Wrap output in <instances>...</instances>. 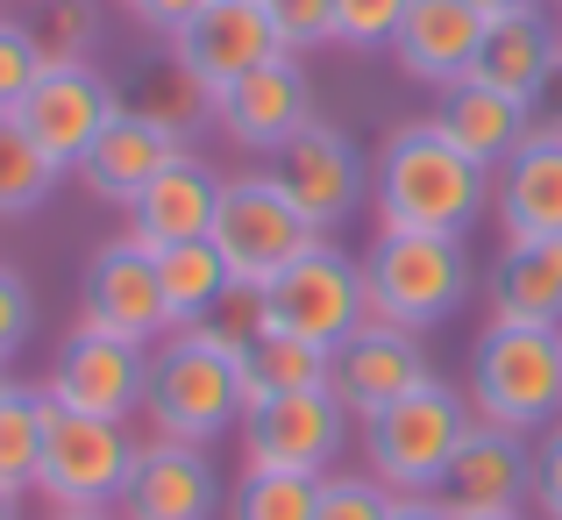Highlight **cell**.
<instances>
[{"instance_id":"obj_1","label":"cell","mask_w":562,"mask_h":520,"mask_svg":"<svg viewBox=\"0 0 562 520\" xmlns=\"http://www.w3.org/2000/svg\"><path fill=\"white\" fill-rule=\"evenodd\" d=\"M378 229H420V235H470V221L492 214V172L435 122L413 114L392 122L371 165Z\"/></svg>"},{"instance_id":"obj_2","label":"cell","mask_w":562,"mask_h":520,"mask_svg":"<svg viewBox=\"0 0 562 520\" xmlns=\"http://www.w3.org/2000/svg\"><path fill=\"white\" fill-rule=\"evenodd\" d=\"M249 413V335L228 321H192L171 329L150 350V392H143V421L150 435L179 442H214L243 428Z\"/></svg>"},{"instance_id":"obj_3","label":"cell","mask_w":562,"mask_h":520,"mask_svg":"<svg viewBox=\"0 0 562 520\" xmlns=\"http://www.w3.org/2000/svg\"><path fill=\"white\" fill-rule=\"evenodd\" d=\"M470 257L463 235H420V229H378L363 250V329H441L470 300Z\"/></svg>"},{"instance_id":"obj_4","label":"cell","mask_w":562,"mask_h":520,"mask_svg":"<svg viewBox=\"0 0 562 520\" xmlns=\"http://www.w3.org/2000/svg\"><path fill=\"white\" fill-rule=\"evenodd\" d=\"M470 413L513 435H549L562 421V329L484 321L470 343Z\"/></svg>"},{"instance_id":"obj_5","label":"cell","mask_w":562,"mask_h":520,"mask_svg":"<svg viewBox=\"0 0 562 520\" xmlns=\"http://www.w3.org/2000/svg\"><path fill=\"white\" fill-rule=\"evenodd\" d=\"M314 243H328L314 214L278 186V172H249L221 186V214H214V250L228 257L235 292H263L285 264H300Z\"/></svg>"},{"instance_id":"obj_6","label":"cell","mask_w":562,"mask_h":520,"mask_svg":"<svg viewBox=\"0 0 562 520\" xmlns=\"http://www.w3.org/2000/svg\"><path fill=\"white\" fill-rule=\"evenodd\" d=\"M470 421L463 392L441 378H427L420 392H406L398 407H384L378 421H363V456H371V478L384 493H441L456 450H463Z\"/></svg>"},{"instance_id":"obj_7","label":"cell","mask_w":562,"mask_h":520,"mask_svg":"<svg viewBox=\"0 0 562 520\" xmlns=\"http://www.w3.org/2000/svg\"><path fill=\"white\" fill-rule=\"evenodd\" d=\"M257 329H285L300 343L342 350L363 329V257H349L335 243H314L300 264H285L257 292Z\"/></svg>"},{"instance_id":"obj_8","label":"cell","mask_w":562,"mask_h":520,"mask_svg":"<svg viewBox=\"0 0 562 520\" xmlns=\"http://www.w3.org/2000/svg\"><path fill=\"white\" fill-rule=\"evenodd\" d=\"M143 442L128 435V421H93V413H71L50 399L43 413V471L36 493L57 507H114L128 493V471H136Z\"/></svg>"},{"instance_id":"obj_9","label":"cell","mask_w":562,"mask_h":520,"mask_svg":"<svg viewBox=\"0 0 562 520\" xmlns=\"http://www.w3.org/2000/svg\"><path fill=\"white\" fill-rule=\"evenodd\" d=\"M79 329L122 335V343H136V350H157L171 335V307H165V286H157V250L143 243V235L122 229L86 257Z\"/></svg>"},{"instance_id":"obj_10","label":"cell","mask_w":562,"mask_h":520,"mask_svg":"<svg viewBox=\"0 0 562 520\" xmlns=\"http://www.w3.org/2000/svg\"><path fill=\"white\" fill-rule=\"evenodd\" d=\"M349 450V407L314 385V392H271L243 413V471H306L335 478Z\"/></svg>"},{"instance_id":"obj_11","label":"cell","mask_w":562,"mask_h":520,"mask_svg":"<svg viewBox=\"0 0 562 520\" xmlns=\"http://www.w3.org/2000/svg\"><path fill=\"white\" fill-rule=\"evenodd\" d=\"M165 57L200 86L206 100H214V93H228L235 79H249L257 65L292 57V51L278 43L271 14H263L257 0H200V8L165 36Z\"/></svg>"},{"instance_id":"obj_12","label":"cell","mask_w":562,"mask_h":520,"mask_svg":"<svg viewBox=\"0 0 562 520\" xmlns=\"http://www.w3.org/2000/svg\"><path fill=\"white\" fill-rule=\"evenodd\" d=\"M114 114H122V93H114V79L93 65V57H50L8 122H22L29 136L71 172L86 151H93V136L114 122Z\"/></svg>"},{"instance_id":"obj_13","label":"cell","mask_w":562,"mask_h":520,"mask_svg":"<svg viewBox=\"0 0 562 520\" xmlns=\"http://www.w3.org/2000/svg\"><path fill=\"white\" fill-rule=\"evenodd\" d=\"M143 392H150V350L122 343V335H93V329H71V343L50 364V385H43V399L93 413V421L143 413Z\"/></svg>"},{"instance_id":"obj_14","label":"cell","mask_w":562,"mask_h":520,"mask_svg":"<svg viewBox=\"0 0 562 520\" xmlns=\"http://www.w3.org/2000/svg\"><path fill=\"white\" fill-rule=\"evenodd\" d=\"M527 499H535V442L513 435V428L470 421L463 450L441 478L449 520H498V513H520Z\"/></svg>"},{"instance_id":"obj_15","label":"cell","mask_w":562,"mask_h":520,"mask_svg":"<svg viewBox=\"0 0 562 520\" xmlns=\"http://www.w3.org/2000/svg\"><path fill=\"white\" fill-rule=\"evenodd\" d=\"M306 122H321V114H314V79H306L300 57H271L249 79H235L228 93H214V129L243 151L278 157Z\"/></svg>"},{"instance_id":"obj_16","label":"cell","mask_w":562,"mask_h":520,"mask_svg":"<svg viewBox=\"0 0 562 520\" xmlns=\"http://www.w3.org/2000/svg\"><path fill=\"white\" fill-rule=\"evenodd\" d=\"M498 243H555L562 235V114L535 122V136L492 172Z\"/></svg>"},{"instance_id":"obj_17","label":"cell","mask_w":562,"mask_h":520,"mask_svg":"<svg viewBox=\"0 0 562 520\" xmlns=\"http://www.w3.org/2000/svg\"><path fill=\"white\" fill-rule=\"evenodd\" d=\"M435 378V364H427L420 335L413 329H357L342 350H335V378L328 392L349 407V421H378L384 407H398L406 392H420V385Z\"/></svg>"},{"instance_id":"obj_18","label":"cell","mask_w":562,"mask_h":520,"mask_svg":"<svg viewBox=\"0 0 562 520\" xmlns=\"http://www.w3.org/2000/svg\"><path fill=\"white\" fill-rule=\"evenodd\" d=\"M214 507H221V471L206 456V442L150 435L136 450L122 520H214Z\"/></svg>"},{"instance_id":"obj_19","label":"cell","mask_w":562,"mask_h":520,"mask_svg":"<svg viewBox=\"0 0 562 520\" xmlns=\"http://www.w3.org/2000/svg\"><path fill=\"white\" fill-rule=\"evenodd\" d=\"M278 186L292 192V200L306 207V214L321 221V229H335L342 214H357L363 186H371V172H363V151L342 136L335 122H306L300 136L285 143V151L271 157Z\"/></svg>"},{"instance_id":"obj_20","label":"cell","mask_w":562,"mask_h":520,"mask_svg":"<svg viewBox=\"0 0 562 520\" xmlns=\"http://www.w3.org/2000/svg\"><path fill=\"white\" fill-rule=\"evenodd\" d=\"M171 157H186V136H171L157 114H143V108H128V100H122V114L100 129L93 151H86L71 172H79V186L93 192V200H108V207H136V200H143V186H150V178L165 172Z\"/></svg>"},{"instance_id":"obj_21","label":"cell","mask_w":562,"mask_h":520,"mask_svg":"<svg viewBox=\"0 0 562 520\" xmlns=\"http://www.w3.org/2000/svg\"><path fill=\"white\" fill-rule=\"evenodd\" d=\"M484 29L492 22H484L470 0H413L406 22H398V36H392V57H398L406 79H420V86L441 93V86H456V79L477 71Z\"/></svg>"},{"instance_id":"obj_22","label":"cell","mask_w":562,"mask_h":520,"mask_svg":"<svg viewBox=\"0 0 562 520\" xmlns=\"http://www.w3.org/2000/svg\"><path fill=\"white\" fill-rule=\"evenodd\" d=\"M221 186H228V178H214L192 151L171 157V165L143 186V200L128 207V235H143L150 250L206 243V235H214V214H221Z\"/></svg>"},{"instance_id":"obj_23","label":"cell","mask_w":562,"mask_h":520,"mask_svg":"<svg viewBox=\"0 0 562 520\" xmlns=\"http://www.w3.org/2000/svg\"><path fill=\"white\" fill-rule=\"evenodd\" d=\"M435 122L449 129V136L463 143V151L477 157L484 172H498L527 136H535V108H520L513 93H498V86H484V79H456V86H441Z\"/></svg>"},{"instance_id":"obj_24","label":"cell","mask_w":562,"mask_h":520,"mask_svg":"<svg viewBox=\"0 0 562 520\" xmlns=\"http://www.w3.org/2000/svg\"><path fill=\"white\" fill-rule=\"evenodd\" d=\"M492 321H527V329H562V235L555 243H506L484 278Z\"/></svg>"},{"instance_id":"obj_25","label":"cell","mask_w":562,"mask_h":520,"mask_svg":"<svg viewBox=\"0 0 562 520\" xmlns=\"http://www.w3.org/2000/svg\"><path fill=\"white\" fill-rule=\"evenodd\" d=\"M470 79L498 86V93H513L520 108H535L541 93H549V79H562L555 65V22L549 14H506V22L484 29V51H477V71Z\"/></svg>"},{"instance_id":"obj_26","label":"cell","mask_w":562,"mask_h":520,"mask_svg":"<svg viewBox=\"0 0 562 520\" xmlns=\"http://www.w3.org/2000/svg\"><path fill=\"white\" fill-rule=\"evenodd\" d=\"M157 286H165L171 329H192V321H206L214 307L235 300V272H228V257L214 250V235H206V243L157 250Z\"/></svg>"},{"instance_id":"obj_27","label":"cell","mask_w":562,"mask_h":520,"mask_svg":"<svg viewBox=\"0 0 562 520\" xmlns=\"http://www.w3.org/2000/svg\"><path fill=\"white\" fill-rule=\"evenodd\" d=\"M335 378V350L300 343L285 329H257L249 335V407L271 392H314V385Z\"/></svg>"},{"instance_id":"obj_28","label":"cell","mask_w":562,"mask_h":520,"mask_svg":"<svg viewBox=\"0 0 562 520\" xmlns=\"http://www.w3.org/2000/svg\"><path fill=\"white\" fill-rule=\"evenodd\" d=\"M57 178H65V165H57L22 122H0V221L36 214V207L50 200Z\"/></svg>"},{"instance_id":"obj_29","label":"cell","mask_w":562,"mask_h":520,"mask_svg":"<svg viewBox=\"0 0 562 520\" xmlns=\"http://www.w3.org/2000/svg\"><path fill=\"white\" fill-rule=\"evenodd\" d=\"M43 413H50V399L29 392V385H8V392H0V485H8V493H36Z\"/></svg>"},{"instance_id":"obj_30","label":"cell","mask_w":562,"mask_h":520,"mask_svg":"<svg viewBox=\"0 0 562 520\" xmlns=\"http://www.w3.org/2000/svg\"><path fill=\"white\" fill-rule=\"evenodd\" d=\"M321 513V478L306 471H243L235 478L228 520H314Z\"/></svg>"},{"instance_id":"obj_31","label":"cell","mask_w":562,"mask_h":520,"mask_svg":"<svg viewBox=\"0 0 562 520\" xmlns=\"http://www.w3.org/2000/svg\"><path fill=\"white\" fill-rule=\"evenodd\" d=\"M43 65H50L43 36H36L29 22H14V14H0V122L22 108V93L36 86V71H43Z\"/></svg>"},{"instance_id":"obj_32","label":"cell","mask_w":562,"mask_h":520,"mask_svg":"<svg viewBox=\"0 0 562 520\" xmlns=\"http://www.w3.org/2000/svg\"><path fill=\"white\" fill-rule=\"evenodd\" d=\"M413 0H335V43L342 51H392Z\"/></svg>"},{"instance_id":"obj_33","label":"cell","mask_w":562,"mask_h":520,"mask_svg":"<svg viewBox=\"0 0 562 520\" xmlns=\"http://www.w3.org/2000/svg\"><path fill=\"white\" fill-rule=\"evenodd\" d=\"M314 520H392V493H384L371 471H335V478H321Z\"/></svg>"},{"instance_id":"obj_34","label":"cell","mask_w":562,"mask_h":520,"mask_svg":"<svg viewBox=\"0 0 562 520\" xmlns=\"http://www.w3.org/2000/svg\"><path fill=\"white\" fill-rule=\"evenodd\" d=\"M36 36H43L50 57H86L93 36H100V8H93V0H43Z\"/></svg>"},{"instance_id":"obj_35","label":"cell","mask_w":562,"mask_h":520,"mask_svg":"<svg viewBox=\"0 0 562 520\" xmlns=\"http://www.w3.org/2000/svg\"><path fill=\"white\" fill-rule=\"evenodd\" d=\"M263 14H271L278 43L292 57L314 51V43H335V0H263Z\"/></svg>"},{"instance_id":"obj_36","label":"cell","mask_w":562,"mask_h":520,"mask_svg":"<svg viewBox=\"0 0 562 520\" xmlns=\"http://www.w3.org/2000/svg\"><path fill=\"white\" fill-rule=\"evenodd\" d=\"M29 329H36V292L14 264H0V370H8V356H22Z\"/></svg>"},{"instance_id":"obj_37","label":"cell","mask_w":562,"mask_h":520,"mask_svg":"<svg viewBox=\"0 0 562 520\" xmlns=\"http://www.w3.org/2000/svg\"><path fill=\"white\" fill-rule=\"evenodd\" d=\"M535 507L541 520H562V421L535 442Z\"/></svg>"},{"instance_id":"obj_38","label":"cell","mask_w":562,"mask_h":520,"mask_svg":"<svg viewBox=\"0 0 562 520\" xmlns=\"http://www.w3.org/2000/svg\"><path fill=\"white\" fill-rule=\"evenodd\" d=\"M122 8H128V14H136V22H150V29H157V36H171V29H179V22H186V14H192V8H200V0H122Z\"/></svg>"},{"instance_id":"obj_39","label":"cell","mask_w":562,"mask_h":520,"mask_svg":"<svg viewBox=\"0 0 562 520\" xmlns=\"http://www.w3.org/2000/svg\"><path fill=\"white\" fill-rule=\"evenodd\" d=\"M392 520H449L441 493H392Z\"/></svg>"},{"instance_id":"obj_40","label":"cell","mask_w":562,"mask_h":520,"mask_svg":"<svg viewBox=\"0 0 562 520\" xmlns=\"http://www.w3.org/2000/svg\"><path fill=\"white\" fill-rule=\"evenodd\" d=\"M470 8H477L484 22H506V14H535L541 0H470Z\"/></svg>"},{"instance_id":"obj_41","label":"cell","mask_w":562,"mask_h":520,"mask_svg":"<svg viewBox=\"0 0 562 520\" xmlns=\"http://www.w3.org/2000/svg\"><path fill=\"white\" fill-rule=\"evenodd\" d=\"M50 520H114V513H108V507H57Z\"/></svg>"},{"instance_id":"obj_42","label":"cell","mask_w":562,"mask_h":520,"mask_svg":"<svg viewBox=\"0 0 562 520\" xmlns=\"http://www.w3.org/2000/svg\"><path fill=\"white\" fill-rule=\"evenodd\" d=\"M0 520H22V493H8V485H0Z\"/></svg>"},{"instance_id":"obj_43","label":"cell","mask_w":562,"mask_h":520,"mask_svg":"<svg viewBox=\"0 0 562 520\" xmlns=\"http://www.w3.org/2000/svg\"><path fill=\"white\" fill-rule=\"evenodd\" d=\"M555 65H562V14H555Z\"/></svg>"},{"instance_id":"obj_44","label":"cell","mask_w":562,"mask_h":520,"mask_svg":"<svg viewBox=\"0 0 562 520\" xmlns=\"http://www.w3.org/2000/svg\"><path fill=\"white\" fill-rule=\"evenodd\" d=\"M498 520H527V513H498Z\"/></svg>"},{"instance_id":"obj_45","label":"cell","mask_w":562,"mask_h":520,"mask_svg":"<svg viewBox=\"0 0 562 520\" xmlns=\"http://www.w3.org/2000/svg\"><path fill=\"white\" fill-rule=\"evenodd\" d=\"M0 392H8V370H0Z\"/></svg>"},{"instance_id":"obj_46","label":"cell","mask_w":562,"mask_h":520,"mask_svg":"<svg viewBox=\"0 0 562 520\" xmlns=\"http://www.w3.org/2000/svg\"><path fill=\"white\" fill-rule=\"evenodd\" d=\"M555 14H562V0H555Z\"/></svg>"},{"instance_id":"obj_47","label":"cell","mask_w":562,"mask_h":520,"mask_svg":"<svg viewBox=\"0 0 562 520\" xmlns=\"http://www.w3.org/2000/svg\"><path fill=\"white\" fill-rule=\"evenodd\" d=\"M257 8H263V0H257Z\"/></svg>"}]
</instances>
